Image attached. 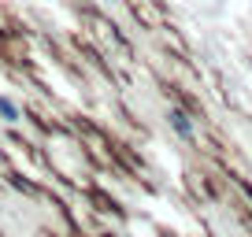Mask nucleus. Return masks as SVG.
<instances>
[{
	"mask_svg": "<svg viewBox=\"0 0 252 237\" xmlns=\"http://www.w3.org/2000/svg\"><path fill=\"white\" fill-rule=\"evenodd\" d=\"M167 122H171V130H174L178 137H186V141L193 137V122H189V115H186L182 108H171V111H167Z\"/></svg>",
	"mask_w": 252,
	"mask_h": 237,
	"instance_id": "nucleus-1",
	"label": "nucleus"
},
{
	"mask_svg": "<svg viewBox=\"0 0 252 237\" xmlns=\"http://www.w3.org/2000/svg\"><path fill=\"white\" fill-rule=\"evenodd\" d=\"M0 118H4V122H19V118H23L19 104L11 100V96H4V93H0Z\"/></svg>",
	"mask_w": 252,
	"mask_h": 237,
	"instance_id": "nucleus-2",
	"label": "nucleus"
}]
</instances>
